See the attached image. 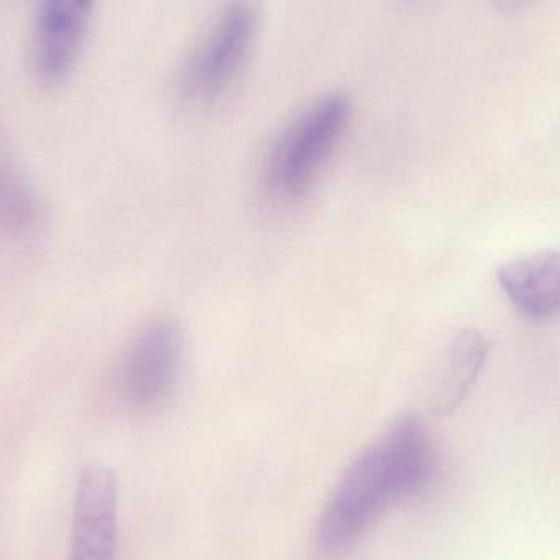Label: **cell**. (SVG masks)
Masks as SVG:
<instances>
[{
    "label": "cell",
    "mask_w": 560,
    "mask_h": 560,
    "mask_svg": "<svg viewBox=\"0 0 560 560\" xmlns=\"http://www.w3.org/2000/svg\"><path fill=\"white\" fill-rule=\"evenodd\" d=\"M39 203L0 140V233L20 236L38 222Z\"/></svg>",
    "instance_id": "9"
},
{
    "label": "cell",
    "mask_w": 560,
    "mask_h": 560,
    "mask_svg": "<svg viewBox=\"0 0 560 560\" xmlns=\"http://www.w3.org/2000/svg\"><path fill=\"white\" fill-rule=\"evenodd\" d=\"M489 351V341L482 332L476 329L457 332L447 351L443 375L431 398L434 415L453 413L463 405L486 365Z\"/></svg>",
    "instance_id": "8"
},
{
    "label": "cell",
    "mask_w": 560,
    "mask_h": 560,
    "mask_svg": "<svg viewBox=\"0 0 560 560\" xmlns=\"http://www.w3.org/2000/svg\"><path fill=\"white\" fill-rule=\"evenodd\" d=\"M436 472L438 451L427 424L400 418L339 480L319 516L316 545L326 555L345 551L388 509L427 490Z\"/></svg>",
    "instance_id": "1"
},
{
    "label": "cell",
    "mask_w": 560,
    "mask_h": 560,
    "mask_svg": "<svg viewBox=\"0 0 560 560\" xmlns=\"http://www.w3.org/2000/svg\"><path fill=\"white\" fill-rule=\"evenodd\" d=\"M179 325L161 318L144 326L121 359L117 388L121 400L138 410L158 407L171 397L183 365Z\"/></svg>",
    "instance_id": "4"
},
{
    "label": "cell",
    "mask_w": 560,
    "mask_h": 560,
    "mask_svg": "<svg viewBox=\"0 0 560 560\" xmlns=\"http://www.w3.org/2000/svg\"><path fill=\"white\" fill-rule=\"evenodd\" d=\"M68 560H118V480L114 470H82L72 502Z\"/></svg>",
    "instance_id": "5"
},
{
    "label": "cell",
    "mask_w": 560,
    "mask_h": 560,
    "mask_svg": "<svg viewBox=\"0 0 560 560\" xmlns=\"http://www.w3.org/2000/svg\"><path fill=\"white\" fill-rule=\"evenodd\" d=\"M495 10L505 15H516V13L526 12L535 7L541 0H490Z\"/></svg>",
    "instance_id": "10"
},
{
    "label": "cell",
    "mask_w": 560,
    "mask_h": 560,
    "mask_svg": "<svg viewBox=\"0 0 560 560\" xmlns=\"http://www.w3.org/2000/svg\"><path fill=\"white\" fill-rule=\"evenodd\" d=\"M352 117L351 98L341 92L325 95L303 110L272 147L268 180L283 199L303 196L345 138Z\"/></svg>",
    "instance_id": "2"
},
{
    "label": "cell",
    "mask_w": 560,
    "mask_h": 560,
    "mask_svg": "<svg viewBox=\"0 0 560 560\" xmlns=\"http://www.w3.org/2000/svg\"><path fill=\"white\" fill-rule=\"evenodd\" d=\"M499 283L522 315L533 319L560 315V252L506 262L499 271Z\"/></svg>",
    "instance_id": "7"
},
{
    "label": "cell",
    "mask_w": 560,
    "mask_h": 560,
    "mask_svg": "<svg viewBox=\"0 0 560 560\" xmlns=\"http://www.w3.org/2000/svg\"><path fill=\"white\" fill-rule=\"evenodd\" d=\"M97 0H39L32 33V66L43 84L65 81L81 55Z\"/></svg>",
    "instance_id": "6"
},
{
    "label": "cell",
    "mask_w": 560,
    "mask_h": 560,
    "mask_svg": "<svg viewBox=\"0 0 560 560\" xmlns=\"http://www.w3.org/2000/svg\"><path fill=\"white\" fill-rule=\"evenodd\" d=\"M256 10L249 0H230L180 75L190 101L212 104L238 78L256 36Z\"/></svg>",
    "instance_id": "3"
}]
</instances>
